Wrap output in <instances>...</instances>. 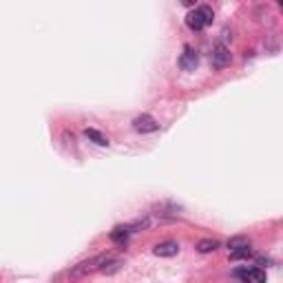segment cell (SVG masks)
I'll return each instance as SVG.
<instances>
[{
	"label": "cell",
	"mask_w": 283,
	"mask_h": 283,
	"mask_svg": "<svg viewBox=\"0 0 283 283\" xmlns=\"http://www.w3.org/2000/svg\"><path fill=\"white\" fill-rule=\"evenodd\" d=\"M111 261H113L111 254H106V252L95 254V257L84 259V261H80L78 266L71 268L69 277H73V279H82V277H89V275H93V272H97V270H106V266H111Z\"/></svg>",
	"instance_id": "obj_1"
},
{
	"label": "cell",
	"mask_w": 283,
	"mask_h": 283,
	"mask_svg": "<svg viewBox=\"0 0 283 283\" xmlns=\"http://www.w3.org/2000/svg\"><path fill=\"white\" fill-rule=\"evenodd\" d=\"M212 18H215V13H212V9L208 7V4H199V7H195L186 16V25L190 27L192 31H201V29H206V27L210 25Z\"/></svg>",
	"instance_id": "obj_2"
},
{
	"label": "cell",
	"mask_w": 283,
	"mask_h": 283,
	"mask_svg": "<svg viewBox=\"0 0 283 283\" xmlns=\"http://www.w3.org/2000/svg\"><path fill=\"white\" fill-rule=\"evenodd\" d=\"M210 60H212V67L221 71V69H226L230 64L233 55H230V49L226 45H217L215 49H212V53H210Z\"/></svg>",
	"instance_id": "obj_3"
},
{
	"label": "cell",
	"mask_w": 283,
	"mask_h": 283,
	"mask_svg": "<svg viewBox=\"0 0 283 283\" xmlns=\"http://www.w3.org/2000/svg\"><path fill=\"white\" fill-rule=\"evenodd\" d=\"M133 129L138 131V133H155V131L159 129L157 120L150 115H140L133 120Z\"/></svg>",
	"instance_id": "obj_4"
},
{
	"label": "cell",
	"mask_w": 283,
	"mask_h": 283,
	"mask_svg": "<svg viewBox=\"0 0 283 283\" xmlns=\"http://www.w3.org/2000/svg\"><path fill=\"white\" fill-rule=\"evenodd\" d=\"M197 64H199V55H197V51L192 49V47H184V53L182 58H179V67L184 71H195Z\"/></svg>",
	"instance_id": "obj_5"
},
{
	"label": "cell",
	"mask_w": 283,
	"mask_h": 283,
	"mask_svg": "<svg viewBox=\"0 0 283 283\" xmlns=\"http://www.w3.org/2000/svg\"><path fill=\"white\" fill-rule=\"evenodd\" d=\"M153 252L157 254V257H175L179 252V243L177 241H162L155 246Z\"/></svg>",
	"instance_id": "obj_6"
},
{
	"label": "cell",
	"mask_w": 283,
	"mask_h": 283,
	"mask_svg": "<svg viewBox=\"0 0 283 283\" xmlns=\"http://www.w3.org/2000/svg\"><path fill=\"white\" fill-rule=\"evenodd\" d=\"M129 235H131V226H117V228L111 233V239L115 243H124Z\"/></svg>",
	"instance_id": "obj_7"
},
{
	"label": "cell",
	"mask_w": 283,
	"mask_h": 283,
	"mask_svg": "<svg viewBox=\"0 0 283 283\" xmlns=\"http://www.w3.org/2000/svg\"><path fill=\"white\" fill-rule=\"evenodd\" d=\"M84 135H87V140H91L93 144H97V146H108V140L100 133V131H95V129H87V131H84Z\"/></svg>",
	"instance_id": "obj_8"
},
{
	"label": "cell",
	"mask_w": 283,
	"mask_h": 283,
	"mask_svg": "<svg viewBox=\"0 0 283 283\" xmlns=\"http://www.w3.org/2000/svg\"><path fill=\"white\" fill-rule=\"evenodd\" d=\"M248 283H266V272L261 268H248Z\"/></svg>",
	"instance_id": "obj_9"
},
{
	"label": "cell",
	"mask_w": 283,
	"mask_h": 283,
	"mask_svg": "<svg viewBox=\"0 0 283 283\" xmlns=\"http://www.w3.org/2000/svg\"><path fill=\"white\" fill-rule=\"evenodd\" d=\"M217 248H219V241H215V239H204V241L197 243V250H199L201 254L212 252V250H217Z\"/></svg>",
	"instance_id": "obj_10"
},
{
	"label": "cell",
	"mask_w": 283,
	"mask_h": 283,
	"mask_svg": "<svg viewBox=\"0 0 283 283\" xmlns=\"http://www.w3.org/2000/svg\"><path fill=\"white\" fill-rule=\"evenodd\" d=\"M228 248H233V250L250 248V243H248V239H243V237H235V239H230V241H228Z\"/></svg>",
	"instance_id": "obj_11"
},
{
	"label": "cell",
	"mask_w": 283,
	"mask_h": 283,
	"mask_svg": "<svg viewBox=\"0 0 283 283\" xmlns=\"http://www.w3.org/2000/svg\"><path fill=\"white\" fill-rule=\"evenodd\" d=\"M250 257V248H237V250H233V254H230V259H248Z\"/></svg>",
	"instance_id": "obj_12"
}]
</instances>
